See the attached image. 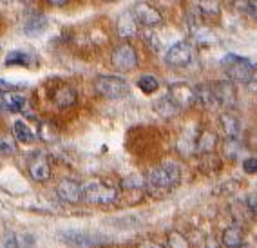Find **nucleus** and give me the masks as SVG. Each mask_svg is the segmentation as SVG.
I'll use <instances>...</instances> for the list:
<instances>
[{
	"mask_svg": "<svg viewBox=\"0 0 257 248\" xmlns=\"http://www.w3.org/2000/svg\"><path fill=\"white\" fill-rule=\"evenodd\" d=\"M116 29H118V35L121 38H133L136 33H138V28H136V20H134L133 13L127 11L118 19V24H116Z\"/></svg>",
	"mask_w": 257,
	"mask_h": 248,
	"instance_id": "dca6fc26",
	"label": "nucleus"
},
{
	"mask_svg": "<svg viewBox=\"0 0 257 248\" xmlns=\"http://www.w3.org/2000/svg\"><path fill=\"white\" fill-rule=\"evenodd\" d=\"M38 136H40L42 140H46V142H53V140L56 138V131L51 123H44V121H42L40 127H38Z\"/></svg>",
	"mask_w": 257,
	"mask_h": 248,
	"instance_id": "393cba45",
	"label": "nucleus"
},
{
	"mask_svg": "<svg viewBox=\"0 0 257 248\" xmlns=\"http://www.w3.org/2000/svg\"><path fill=\"white\" fill-rule=\"evenodd\" d=\"M0 2H2V4H8V2H11V0H0Z\"/></svg>",
	"mask_w": 257,
	"mask_h": 248,
	"instance_id": "72a5a7b5",
	"label": "nucleus"
},
{
	"mask_svg": "<svg viewBox=\"0 0 257 248\" xmlns=\"http://www.w3.org/2000/svg\"><path fill=\"white\" fill-rule=\"evenodd\" d=\"M140 248H163L161 244H158V243H152V241H147V243H143Z\"/></svg>",
	"mask_w": 257,
	"mask_h": 248,
	"instance_id": "2f4dec72",
	"label": "nucleus"
},
{
	"mask_svg": "<svg viewBox=\"0 0 257 248\" xmlns=\"http://www.w3.org/2000/svg\"><path fill=\"white\" fill-rule=\"evenodd\" d=\"M243 169H244L246 174H255L257 172V160L255 158H248V160H244Z\"/></svg>",
	"mask_w": 257,
	"mask_h": 248,
	"instance_id": "cd10ccee",
	"label": "nucleus"
},
{
	"mask_svg": "<svg viewBox=\"0 0 257 248\" xmlns=\"http://www.w3.org/2000/svg\"><path fill=\"white\" fill-rule=\"evenodd\" d=\"M82 198L91 205L107 207V205H112L116 201L118 192L114 187H110L103 181H89L82 187Z\"/></svg>",
	"mask_w": 257,
	"mask_h": 248,
	"instance_id": "7ed1b4c3",
	"label": "nucleus"
},
{
	"mask_svg": "<svg viewBox=\"0 0 257 248\" xmlns=\"http://www.w3.org/2000/svg\"><path fill=\"white\" fill-rule=\"evenodd\" d=\"M221 65L225 69L226 76L230 80L239 83H250L255 80V64H252L248 58L237 55H226L225 58L221 60Z\"/></svg>",
	"mask_w": 257,
	"mask_h": 248,
	"instance_id": "f03ea898",
	"label": "nucleus"
},
{
	"mask_svg": "<svg viewBox=\"0 0 257 248\" xmlns=\"http://www.w3.org/2000/svg\"><path fill=\"white\" fill-rule=\"evenodd\" d=\"M194 101H198L203 107H217L216 96L210 83H199L194 87Z\"/></svg>",
	"mask_w": 257,
	"mask_h": 248,
	"instance_id": "2eb2a0df",
	"label": "nucleus"
},
{
	"mask_svg": "<svg viewBox=\"0 0 257 248\" xmlns=\"http://www.w3.org/2000/svg\"><path fill=\"white\" fill-rule=\"evenodd\" d=\"M221 127H223V133L228 140H237L239 133H241V121L235 114L232 112H223L221 114Z\"/></svg>",
	"mask_w": 257,
	"mask_h": 248,
	"instance_id": "4468645a",
	"label": "nucleus"
},
{
	"mask_svg": "<svg viewBox=\"0 0 257 248\" xmlns=\"http://www.w3.org/2000/svg\"><path fill=\"white\" fill-rule=\"evenodd\" d=\"M20 2H24V4H29V2H31V0H20Z\"/></svg>",
	"mask_w": 257,
	"mask_h": 248,
	"instance_id": "f704fd0d",
	"label": "nucleus"
},
{
	"mask_svg": "<svg viewBox=\"0 0 257 248\" xmlns=\"http://www.w3.org/2000/svg\"><path fill=\"white\" fill-rule=\"evenodd\" d=\"M56 194H58V198L62 201L76 205L82 199V185L78 181H74V179H62L56 185Z\"/></svg>",
	"mask_w": 257,
	"mask_h": 248,
	"instance_id": "1a4fd4ad",
	"label": "nucleus"
},
{
	"mask_svg": "<svg viewBox=\"0 0 257 248\" xmlns=\"http://www.w3.org/2000/svg\"><path fill=\"white\" fill-rule=\"evenodd\" d=\"M133 17L136 22L143 24L145 28H152V26H160L163 17H161L160 11L154 8V6L147 4V2H140L133 8Z\"/></svg>",
	"mask_w": 257,
	"mask_h": 248,
	"instance_id": "0eeeda50",
	"label": "nucleus"
},
{
	"mask_svg": "<svg viewBox=\"0 0 257 248\" xmlns=\"http://www.w3.org/2000/svg\"><path fill=\"white\" fill-rule=\"evenodd\" d=\"M49 2L53 6H65L67 2H69V0H49Z\"/></svg>",
	"mask_w": 257,
	"mask_h": 248,
	"instance_id": "473e14b6",
	"label": "nucleus"
},
{
	"mask_svg": "<svg viewBox=\"0 0 257 248\" xmlns=\"http://www.w3.org/2000/svg\"><path fill=\"white\" fill-rule=\"evenodd\" d=\"M169 248H188V241L178 232H172L169 235Z\"/></svg>",
	"mask_w": 257,
	"mask_h": 248,
	"instance_id": "bb28decb",
	"label": "nucleus"
},
{
	"mask_svg": "<svg viewBox=\"0 0 257 248\" xmlns=\"http://www.w3.org/2000/svg\"><path fill=\"white\" fill-rule=\"evenodd\" d=\"M29 176H31L35 181H47L51 176V167H49V161H47V158L42 154V152H38V154H35V156L31 158V161H29Z\"/></svg>",
	"mask_w": 257,
	"mask_h": 248,
	"instance_id": "9b49d317",
	"label": "nucleus"
},
{
	"mask_svg": "<svg viewBox=\"0 0 257 248\" xmlns=\"http://www.w3.org/2000/svg\"><path fill=\"white\" fill-rule=\"evenodd\" d=\"M179 181H181V169H179V165L169 161V163H161L160 167L152 169L149 172L145 185H147L151 194H167L172 189H176Z\"/></svg>",
	"mask_w": 257,
	"mask_h": 248,
	"instance_id": "f257e3e1",
	"label": "nucleus"
},
{
	"mask_svg": "<svg viewBox=\"0 0 257 248\" xmlns=\"http://www.w3.org/2000/svg\"><path fill=\"white\" fill-rule=\"evenodd\" d=\"M15 147L13 143L8 142V140H0V154H13Z\"/></svg>",
	"mask_w": 257,
	"mask_h": 248,
	"instance_id": "c85d7f7f",
	"label": "nucleus"
},
{
	"mask_svg": "<svg viewBox=\"0 0 257 248\" xmlns=\"http://www.w3.org/2000/svg\"><path fill=\"white\" fill-rule=\"evenodd\" d=\"M94 89L101 96L109 98V100H118V98H123L128 92V83L121 76L105 74V76H98L94 80Z\"/></svg>",
	"mask_w": 257,
	"mask_h": 248,
	"instance_id": "20e7f679",
	"label": "nucleus"
},
{
	"mask_svg": "<svg viewBox=\"0 0 257 248\" xmlns=\"http://www.w3.org/2000/svg\"><path fill=\"white\" fill-rule=\"evenodd\" d=\"M143 185H145V181H143L140 176H128V178L123 179L121 187H123L125 190H138V189H142Z\"/></svg>",
	"mask_w": 257,
	"mask_h": 248,
	"instance_id": "a878e982",
	"label": "nucleus"
},
{
	"mask_svg": "<svg viewBox=\"0 0 257 248\" xmlns=\"http://www.w3.org/2000/svg\"><path fill=\"white\" fill-rule=\"evenodd\" d=\"M4 105L11 112H20L26 109V96H22L19 92H8L4 96Z\"/></svg>",
	"mask_w": 257,
	"mask_h": 248,
	"instance_id": "412c9836",
	"label": "nucleus"
},
{
	"mask_svg": "<svg viewBox=\"0 0 257 248\" xmlns=\"http://www.w3.org/2000/svg\"><path fill=\"white\" fill-rule=\"evenodd\" d=\"M217 138L216 134L210 133V131H203V133L196 134V138H194V149L196 152H210L212 149L216 147Z\"/></svg>",
	"mask_w": 257,
	"mask_h": 248,
	"instance_id": "f3484780",
	"label": "nucleus"
},
{
	"mask_svg": "<svg viewBox=\"0 0 257 248\" xmlns=\"http://www.w3.org/2000/svg\"><path fill=\"white\" fill-rule=\"evenodd\" d=\"M15 91V85H11L10 82H6V80L0 78V92H4V94H8V92Z\"/></svg>",
	"mask_w": 257,
	"mask_h": 248,
	"instance_id": "c756f323",
	"label": "nucleus"
},
{
	"mask_svg": "<svg viewBox=\"0 0 257 248\" xmlns=\"http://www.w3.org/2000/svg\"><path fill=\"white\" fill-rule=\"evenodd\" d=\"M248 210L252 212V214H255V196L248 198Z\"/></svg>",
	"mask_w": 257,
	"mask_h": 248,
	"instance_id": "7c9ffc66",
	"label": "nucleus"
},
{
	"mask_svg": "<svg viewBox=\"0 0 257 248\" xmlns=\"http://www.w3.org/2000/svg\"><path fill=\"white\" fill-rule=\"evenodd\" d=\"M154 110L163 118H172V116H176L179 112V109L169 100V96H163L154 101Z\"/></svg>",
	"mask_w": 257,
	"mask_h": 248,
	"instance_id": "aec40b11",
	"label": "nucleus"
},
{
	"mask_svg": "<svg viewBox=\"0 0 257 248\" xmlns=\"http://www.w3.org/2000/svg\"><path fill=\"white\" fill-rule=\"evenodd\" d=\"M138 87L142 89L145 94H152V92L158 91L160 82H158L156 76H152V74H143V76L138 78Z\"/></svg>",
	"mask_w": 257,
	"mask_h": 248,
	"instance_id": "5701e85b",
	"label": "nucleus"
},
{
	"mask_svg": "<svg viewBox=\"0 0 257 248\" xmlns=\"http://www.w3.org/2000/svg\"><path fill=\"white\" fill-rule=\"evenodd\" d=\"M64 241H67L69 244L78 246V248H87V246H91V244H94V239L85 234H78V232H65Z\"/></svg>",
	"mask_w": 257,
	"mask_h": 248,
	"instance_id": "4be33fe9",
	"label": "nucleus"
},
{
	"mask_svg": "<svg viewBox=\"0 0 257 248\" xmlns=\"http://www.w3.org/2000/svg\"><path fill=\"white\" fill-rule=\"evenodd\" d=\"M237 248H244V244H243V246H237Z\"/></svg>",
	"mask_w": 257,
	"mask_h": 248,
	"instance_id": "c9c22d12",
	"label": "nucleus"
},
{
	"mask_svg": "<svg viewBox=\"0 0 257 248\" xmlns=\"http://www.w3.org/2000/svg\"><path fill=\"white\" fill-rule=\"evenodd\" d=\"M192 60H194V49L188 42H178V44H174V46L167 51L165 55V62L170 67H176V69L190 65Z\"/></svg>",
	"mask_w": 257,
	"mask_h": 248,
	"instance_id": "39448f33",
	"label": "nucleus"
},
{
	"mask_svg": "<svg viewBox=\"0 0 257 248\" xmlns=\"http://www.w3.org/2000/svg\"><path fill=\"white\" fill-rule=\"evenodd\" d=\"M47 29V17L42 13H31L24 22V33L28 37H38Z\"/></svg>",
	"mask_w": 257,
	"mask_h": 248,
	"instance_id": "f8f14e48",
	"label": "nucleus"
},
{
	"mask_svg": "<svg viewBox=\"0 0 257 248\" xmlns=\"http://www.w3.org/2000/svg\"><path fill=\"white\" fill-rule=\"evenodd\" d=\"M212 91H214V96H216L217 105L223 107H234L235 101H237V94H235L234 83L230 82H216L210 83Z\"/></svg>",
	"mask_w": 257,
	"mask_h": 248,
	"instance_id": "9d476101",
	"label": "nucleus"
},
{
	"mask_svg": "<svg viewBox=\"0 0 257 248\" xmlns=\"http://www.w3.org/2000/svg\"><path fill=\"white\" fill-rule=\"evenodd\" d=\"M13 133H15V138L19 140L20 143H33L35 142V133L29 129V125L22 119H17L13 125Z\"/></svg>",
	"mask_w": 257,
	"mask_h": 248,
	"instance_id": "6ab92c4d",
	"label": "nucleus"
},
{
	"mask_svg": "<svg viewBox=\"0 0 257 248\" xmlns=\"http://www.w3.org/2000/svg\"><path fill=\"white\" fill-rule=\"evenodd\" d=\"M169 100L174 103L178 109H183V107H190L194 103V87H190L188 83H172L169 87Z\"/></svg>",
	"mask_w": 257,
	"mask_h": 248,
	"instance_id": "6e6552de",
	"label": "nucleus"
},
{
	"mask_svg": "<svg viewBox=\"0 0 257 248\" xmlns=\"http://www.w3.org/2000/svg\"><path fill=\"white\" fill-rule=\"evenodd\" d=\"M53 101L60 109H67V107L76 103V91L73 87H69V85H62V87H58L53 92Z\"/></svg>",
	"mask_w": 257,
	"mask_h": 248,
	"instance_id": "ddd939ff",
	"label": "nucleus"
},
{
	"mask_svg": "<svg viewBox=\"0 0 257 248\" xmlns=\"http://www.w3.org/2000/svg\"><path fill=\"white\" fill-rule=\"evenodd\" d=\"M31 64V56L28 53H22V51H11L8 58H6V65H29Z\"/></svg>",
	"mask_w": 257,
	"mask_h": 248,
	"instance_id": "b1692460",
	"label": "nucleus"
},
{
	"mask_svg": "<svg viewBox=\"0 0 257 248\" xmlns=\"http://www.w3.org/2000/svg\"><path fill=\"white\" fill-rule=\"evenodd\" d=\"M223 244L226 248H237V246H243L244 244V235H243V230L237 228V226H230L223 232V237H221Z\"/></svg>",
	"mask_w": 257,
	"mask_h": 248,
	"instance_id": "a211bd4d",
	"label": "nucleus"
},
{
	"mask_svg": "<svg viewBox=\"0 0 257 248\" xmlns=\"http://www.w3.org/2000/svg\"><path fill=\"white\" fill-rule=\"evenodd\" d=\"M110 62L118 71H133L136 65H138V55L131 44H121L112 51V56H110Z\"/></svg>",
	"mask_w": 257,
	"mask_h": 248,
	"instance_id": "423d86ee",
	"label": "nucleus"
}]
</instances>
